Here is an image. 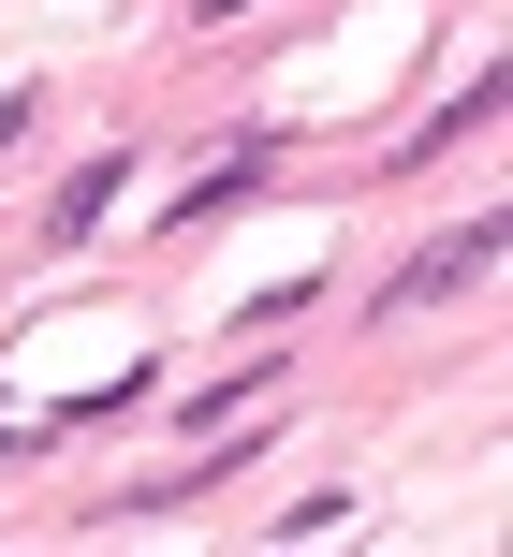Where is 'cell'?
I'll use <instances>...</instances> for the list:
<instances>
[{"label": "cell", "mask_w": 513, "mask_h": 557, "mask_svg": "<svg viewBox=\"0 0 513 557\" xmlns=\"http://www.w3.org/2000/svg\"><path fill=\"white\" fill-rule=\"evenodd\" d=\"M499 250H513L499 221H455V235H426V250H411L397 278H381V308H397V323H411V308H455V294H470V278H485Z\"/></svg>", "instance_id": "6da1fadb"}, {"label": "cell", "mask_w": 513, "mask_h": 557, "mask_svg": "<svg viewBox=\"0 0 513 557\" xmlns=\"http://www.w3.org/2000/svg\"><path fill=\"white\" fill-rule=\"evenodd\" d=\"M117 176H133V147H88V162L59 176V206H45V250H88V235H103V206H117Z\"/></svg>", "instance_id": "7a4b0ae2"}, {"label": "cell", "mask_w": 513, "mask_h": 557, "mask_svg": "<svg viewBox=\"0 0 513 557\" xmlns=\"http://www.w3.org/2000/svg\"><path fill=\"white\" fill-rule=\"evenodd\" d=\"M264 176H279V147H264V133H235V147H221V162H205V176H191V191H176V221H235V206H250V191H264Z\"/></svg>", "instance_id": "3957f363"}, {"label": "cell", "mask_w": 513, "mask_h": 557, "mask_svg": "<svg viewBox=\"0 0 513 557\" xmlns=\"http://www.w3.org/2000/svg\"><path fill=\"white\" fill-rule=\"evenodd\" d=\"M470 133H499V74H470V88H455V103H440V117H426V133H411V162H455V147H470Z\"/></svg>", "instance_id": "277c9868"}, {"label": "cell", "mask_w": 513, "mask_h": 557, "mask_svg": "<svg viewBox=\"0 0 513 557\" xmlns=\"http://www.w3.org/2000/svg\"><path fill=\"white\" fill-rule=\"evenodd\" d=\"M191 15H205V29H221V15H250V0H191Z\"/></svg>", "instance_id": "5b68a950"}]
</instances>
